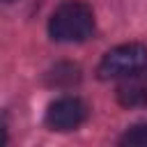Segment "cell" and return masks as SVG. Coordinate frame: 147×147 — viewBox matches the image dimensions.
Masks as SVG:
<instances>
[{"instance_id": "obj_1", "label": "cell", "mask_w": 147, "mask_h": 147, "mask_svg": "<svg viewBox=\"0 0 147 147\" xmlns=\"http://www.w3.org/2000/svg\"><path fill=\"white\" fill-rule=\"evenodd\" d=\"M94 32V14L85 2H62L51 21H48V34L55 41L74 44V41H85Z\"/></svg>"}, {"instance_id": "obj_2", "label": "cell", "mask_w": 147, "mask_h": 147, "mask_svg": "<svg viewBox=\"0 0 147 147\" xmlns=\"http://www.w3.org/2000/svg\"><path fill=\"white\" fill-rule=\"evenodd\" d=\"M147 69V46L145 44H122L108 51L99 62V78H124Z\"/></svg>"}, {"instance_id": "obj_3", "label": "cell", "mask_w": 147, "mask_h": 147, "mask_svg": "<svg viewBox=\"0 0 147 147\" xmlns=\"http://www.w3.org/2000/svg\"><path fill=\"white\" fill-rule=\"evenodd\" d=\"M87 119V106L76 96H62L46 110V124L53 131H74Z\"/></svg>"}, {"instance_id": "obj_4", "label": "cell", "mask_w": 147, "mask_h": 147, "mask_svg": "<svg viewBox=\"0 0 147 147\" xmlns=\"http://www.w3.org/2000/svg\"><path fill=\"white\" fill-rule=\"evenodd\" d=\"M117 101L126 108L145 106L147 103V74L138 71V74L124 76L117 87Z\"/></svg>"}, {"instance_id": "obj_5", "label": "cell", "mask_w": 147, "mask_h": 147, "mask_svg": "<svg viewBox=\"0 0 147 147\" xmlns=\"http://www.w3.org/2000/svg\"><path fill=\"white\" fill-rule=\"evenodd\" d=\"M119 145L147 147V124H136V126H131V129L119 138Z\"/></svg>"}, {"instance_id": "obj_6", "label": "cell", "mask_w": 147, "mask_h": 147, "mask_svg": "<svg viewBox=\"0 0 147 147\" xmlns=\"http://www.w3.org/2000/svg\"><path fill=\"white\" fill-rule=\"evenodd\" d=\"M5 2H11V0H5Z\"/></svg>"}]
</instances>
